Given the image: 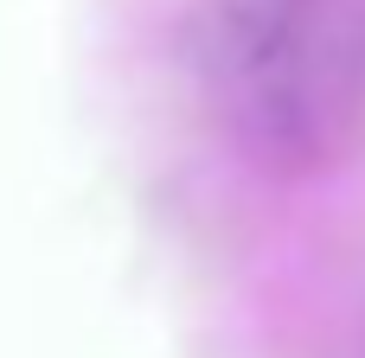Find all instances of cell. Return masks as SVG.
I'll use <instances>...</instances> for the list:
<instances>
[{
  "label": "cell",
  "instance_id": "7a4b0ae2",
  "mask_svg": "<svg viewBox=\"0 0 365 358\" xmlns=\"http://www.w3.org/2000/svg\"><path fill=\"white\" fill-rule=\"evenodd\" d=\"M359 358H365V352H359Z\"/></svg>",
  "mask_w": 365,
  "mask_h": 358
},
{
  "label": "cell",
  "instance_id": "6da1fadb",
  "mask_svg": "<svg viewBox=\"0 0 365 358\" xmlns=\"http://www.w3.org/2000/svg\"><path fill=\"white\" fill-rule=\"evenodd\" d=\"M212 83L263 167H314L365 90V19L346 0H218Z\"/></svg>",
  "mask_w": 365,
  "mask_h": 358
}]
</instances>
